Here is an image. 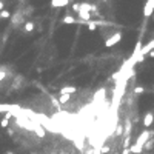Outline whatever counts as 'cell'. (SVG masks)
I'll use <instances>...</instances> for the list:
<instances>
[{"label": "cell", "mask_w": 154, "mask_h": 154, "mask_svg": "<svg viewBox=\"0 0 154 154\" xmlns=\"http://www.w3.org/2000/svg\"><path fill=\"white\" fill-rule=\"evenodd\" d=\"M114 134H117V136H122V134H123V126H122V125H117V126H116V131H114Z\"/></svg>", "instance_id": "obj_16"}, {"label": "cell", "mask_w": 154, "mask_h": 154, "mask_svg": "<svg viewBox=\"0 0 154 154\" xmlns=\"http://www.w3.org/2000/svg\"><path fill=\"white\" fill-rule=\"evenodd\" d=\"M103 22H99V20H89L86 25H88V31H96V28L99 25H102Z\"/></svg>", "instance_id": "obj_7"}, {"label": "cell", "mask_w": 154, "mask_h": 154, "mask_svg": "<svg viewBox=\"0 0 154 154\" xmlns=\"http://www.w3.org/2000/svg\"><path fill=\"white\" fill-rule=\"evenodd\" d=\"M34 26H35V25H34V22H31V20H29V22H25L23 31H25V32H32V31H34Z\"/></svg>", "instance_id": "obj_10"}, {"label": "cell", "mask_w": 154, "mask_h": 154, "mask_svg": "<svg viewBox=\"0 0 154 154\" xmlns=\"http://www.w3.org/2000/svg\"><path fill=\"white\" fill-rule=\"evenodd\" d=\"M10 17H11V13H10V11H6V10L0 11V19H10Z\"/></svg>", "instance_id": "obj_14"}, {"label": "cell", "mask_w": 154, "mask_h": 154, "mask_svg": "<svg viewBox=\"0 0 154 154\" xmlns=\"http://www.w3.org/2000/svg\"><path fill=\"white\" fill-rule=\"evenodd\" d=\"M151 137V131L150 130H145L143 133H140V136L137 137V140H136V143L133 145V147H130V153L133 154H140L145 148V145H147V142L150 140Z\"/></svg>", "instance_id": "obj_1"}, {"label": "cell", "mask_w": 154, "mask_h": 154, "mask_svg": "<svg viewBox=\"0 0 154 154\" xmlns=\"http://www.w3.org/2000/svg\"><path fill=\"white\" fill-rule=\"evenodd\" d=\"M130 140H131L130 136H125V140H123V148H125V150H128V147H130Z\"/></svg>", "instance_id": "obj_17"}, {"label": "cell", "mask_w": 154, "mask_h": 154, "mask_svg": "<svg viewBox=\"0 0 154 154\" xmlns=\"http://www.w3.org/2000/svg\"><path fill=\"white\" fill-rule=\"evenodd\" d=\"M3 10H5V5H3L2 0H0V11H3Z\"/></svg>", "instance_id": "obj_23"}, {"label": "cell", "mask_w": 154, "mask_h": 154, "mask_svg": "<svg viewBox=\"0 0 154 154\" xmlns=\"http://www.w3.org/2000/svg\"><path fill=\"white\" fill-rule=\"evenodd\" d=\"M100 153H102V154H106V153H110V147H108V145H103V147L100 148Z\"/></svg>", "instance_id": "obj_20"}, {"label": "cell", "mask_w": 154, "mask_h": 154, "mask_svg": "<svg viewBox=\"0 0 154 154\" xmlns=\"http://www.w3.org/2000/svg\"><path fill=\"white\" fill-rule=\"evenodd\" d=\"M123 134H125V136H130V134H131V122H130V120H126V123H125Z\"/></svg>", "instance_id": "obj_12"}, {"label": "cell", "mask_w": 154, "mask_h": 154, "mask_svg": "<svg viewBox=\"0 0 154 154\" xmlns=\"http://www.w3.org/2000/svg\"><path fill=\"white\" fill-rule=\"evenodd\" d=\"M8 125H10V120H8V119H5V117H3V119L0 120V126H2V128H8Z\"/></svg>", "instance_id": "obj_18"}, {"label": "cell", "mask_w": 154, "mask_h": 154, "mask_svg": "<svg viewBox=\"0 0 154 154\" xmlns=\"http://www.w3.org/2000/svg\"><path fill=\"white\" fill-rule=\"evenodd\" d=\"M76 91H77L76 86H63L60 89V94H72V93H76Z\"/></svg>", "instance_id": "obj_9"}, {"label": "cell", "mask_w": 154, "mask_h": 154, "mask_svg": "<svg viewBox=\"0 0 154 154\" xmlns=\"http://www.w3.org/2000/svg\"><path fill=\"white\" fill-rule=\"evenodd\" d=\"M120 39H122V32H114L113 35H110V37L105 40V46L106 48H111V46H114V45L119 43Z\"/></svg>", "instance_id": "obj_2"}, {"label": "cell", "mask_w": 154, "mask_h": 154, "mask_svg": "<svg viewBox=\"0 0 154 154\" xmlns=\"http://www.w3.org/2000/svg\"><path fill=\"white\" fill-rule=\"evenodd\" d=\"M72 10H74L76 13H79V10H80V3H72Z\"/></svg>", "instance_id": "obj_21"}, {"label": "cell", "mask_w": 154, "mask_h": 154, "mask_svg": "<svg viewBox=\"0 0 154 154\" xmlns=\"http://www.w3.org/2000/svg\"><path fill=\"white\" fill-rule=\"evenodd\" d=\"M5 154H14V153H13V151H6Z\"/></svg>", "instance_id": "obj_25"}, {"label": "cell", "mask_w": 154, "mask_h": 154, "mask_svg": "<svg viewBox=\"0 0 154 154\" xmlns=\"http://www.w3.org/2000/svg\"><path fill=\"white\" fill-rule=\"evenodd\" d=\"M62 23H66V25H74V23H77V19H74L72 15H65L62 19Z\"/></svg>", "instance_id": "obj_8"}, {"label": "cell", "mask_w": 154, "mask_h": 154, "mask_svg": "<svg viewBox=\"0 0 154 154\" xmlns=\"http://www.w3.org/2000/svg\"><path fill=\"white\" fill-rule=\"evenodd\" d=\"M153 122H154V114L153 113H147L145 117H143V125L147 126V128H150V126L153 125Z\"/></svg>", "instance_id": "obj_4"}, {"label": "cell", "mask_w": 154, "mask_h": 154, "mask_svg": "<svg viewBox=\"0 0 154 154\" xmlns=\"http://www.w3.org/2000/svg\"><path fill=\"white\" fill-rule=\"evenodd\" d=\"M20 22H23V19H22V14H20V13H17V14L13 17V23H14V25H19Z\"/></svg>", "instance_id": "obj_13"}, {"label": "cell", "mask_w": 154, "mask_h": 154, "mask_svg": "<svg viewBox=\"0 0 154 154\" xmlns=\"http://www.w3.org/2000/svg\"><path fill=\"white\" fill-rule=\"evenodd\" d=\"M145 91V88L143 86H137V88H134V94H142Z\"/></svg>", "instance_id": "obj_19"}, {"label": "cell", "mask_w": 154, "mask_h": 154, "mask_svg": "<svg viewBox=\"0 0 154 154\" xmlns=\"http://www.w3.org/2000/svg\"><path fill=\"white\" fill-rule=\"evenodd\" d=\"M35 133H37L39 136H40V137H43V136H45V130L42 128V126L40 125H35V130H34Z\"/></svg>", "instance_id": "obj_15"}, {"label": "cell", "mask_w": 154, "mask_h": 154, "mask_svg": "<svg viewBox=\"0 0 154 154\" xmlns=\"http://www.w3.org/2000/svg\"><path fill=\"white\" fill-rule=\"evenodd\" d=\"M148 56H150V57H153V59H154V49H153V51H150V52H148Z\"/></svg>", "instance_id": "obj_24"}, {"label": "cell", "mask_w": 154, "mask_h": 154, "mask_svg": "<svg viewBox=\"0 0 154 154\" xmlns=\"http://www.w3.org/2000/svg\"><path fill=\"white\" fill-rule=\"evenodd\" d=\"M69 99H71V94H60V96H59V103L63 105V103L69 102Z\"/></svg>", "instance_id": "obj_11"}, {"label": "cell", "mask_w": 154, "mask_h": 154, "mask_svg": "<svg viewBox=\"0 0 154 154\" xmlns=\"http://www.w3.org/2000/svg\"><path fill=\"white\" fill-rule=\"evenodd\" d=\"M69 3V0H51V6L52 8H63Z\"/></svg>", "instance_id": "obj_6"}, {"label": "cell", "mask_w": 154, "mask_h": 154, "mask_svg": "<svg viewBox=\"0 0 154 154\" xmlns=\"http://www.w3.org/2000/svg\"><path fill=\"white\" fill-rule=\"evenodd\" d=\"M11 117H13V113H11V111H8V113L5 114V119H8V120H10Z\"/></svg>", "instance_id": "obj_22"}, {"label": "cell", "mask_w": 154, "mask_h": 154, "mask_svg": "<svg viewBox=\"0 0 154 154\" xmlns=\"http://www.w3.org/2000/svg\"><path fill=\"white\" fill-rule=\"evenodd\" d=\"M153 13H154V0H147L143 6V15L148 19V17L153 15Z\"/></svg>", "instance_id": "obj_3"}, {"label": "cell", "mask_w": 154, "mask_h": 154, "mask_svg": "<svg viewBox=\"0 0 154 154\" xmlns=\"http://www.w3.org/2000/svg\"><path fill=\"white\" fill-rule=\"evenodd\" d=\"M154 49V39L150 42V43H147V45H145V46H142V49H140V54H142V56L145 57V54H148L150 51H153Z\"/></svg>", "instance_id": "obj_5"}]
</instances>
